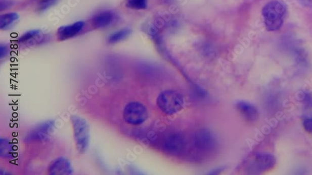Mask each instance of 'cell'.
Instances as JSON below:
<instances>
[{
	"label": "cell",
	"mask_w": 312,
	"mask_h": 175,
	"mask_svg": "<svg viewBox=\"0 0 312 175\" xmlns=\"http://www.w3.org/2000/svg\"><path fill=\"white\" fill-rule=\"evenodd\" d=\"M286 7L282 2L274 0L263 7L262 15L268 31L279 30L283 25Z\"/></svg>",
	"instance_id": "1"
},
{
	"label": "cell",
	"mask_w": 312,
	"mask_h": 175,
	"mask_svg": "<svg viewBox=\"0 0 312 175\" xmlns=\"http://www.w3.org/2000/svg\"><path fill=\"white\" fill-rule=\"evenodd\" d=\"M71 121L73 129L74 139L77 150L84 153L89 147L90 131L89 125L84 119L78 115L71 116Z\"/></svg>",
	"instance_id": "2"
},
{
	"label": "cell",
	"mask_w": 312,
	"mask_h": 175,
	"mask_svg": "<svg viewBox=\"0 0 312 175\" xmlns=\"http://www.w3.org/2000/svg\"><path fill=\"white\" fill-rule=\"evenodd\" d=\"M185 100L182 95L174 91H165L159 95L157 104L167 115H174L183 109Z\"/></svg>",
	"instance_id": "3"
},
{
	"label": "cell",
	"mask_w": 312,
	"mask_h": 175,
	"mask_svg": "<svg viewBox=\"0 0 312 175\" xmlns=\"http://www.w3.org/2000/svg\"><path fill=\"white\" fill-rule=\"evenodd\" d=\"M148 116L145 106L140 102H132L125 106L123 118L126 123L132 126H139L145 123Z\"/></svg>",
	"instance_id": "4"
},
{
	"label": "cell",
	"mask_w": 312,
	"mask_h": 175,
	"mask_svg": "<svg viewBox=\"0 0 312 175\" xmlns=\"http://www.w3.org/2000/svg\"><path fill=\"white\" fill-rule=\"evenodd\" d=\"M276 164V159L274 155L269 153H258L250 160L247 169L250 173L260 174L273 168Z\"/></svg>",
	"instance_id": "5"
},
{
	"label": "cell",
	"mask_w": 312,
	"mask_h": 175,
	"mask_svg": "<svg viewBox=\"0 0 312 175\" xmlns=\"http://www.w3.org/2000/svg\"><path fill=\"white\" fill-rule=\"evenodd\" d=\"M55 131V121L49 120L38 125L25 138V142H44L49 140Z\"/></svg>",
	"instance_id": "6"
},
{
	"label": "cell",
	"mask_w": 312,
	"mask_h": 175,
	"mask_svg": "<svg viewBox=\"0 0 312 175\" xmlns=\"http://www.w3.org/2000/svg\"><path fill=\"white\" fill-rule=\"evenodd\" d=\"M117 15L113 10H103L95 15L92 20V24L95 29L100 30L109 27L116 22Z\"/></svg>",
	"instance_id": "7"
},
{
	"label": "cell",
	"mask_w": 312,
	"mask_h": 175,
	"mask_svg": "<svg viewBox=\"0 0 312 175\" xmlns=\"http://www.w3.org/2000/svg\"><path fill=\"white\" fill-rule=\"evenodd\" d=\"M85 23L82 21H76L71 25L61 26L57 30V36L59 41H63L73 38L83 30Z\"/></svg>",
	"instance_id": "8"
},
{
	"label": "cell",
	"mask_w": 312,
	"mask_h": 175,
	"mask_svg": "<svg viewBox=\"0 0 312 175\" xmlns=\"http://www.w3.org/2000/svg\"><path fill=\"white\" fill-rule=\"evenodd\" d=\"M193 141L196 148L201 150L212 149L215 145L214 135L205 130L197 132L194 135Z\"/></svg>",
	"instance_id": "9"
},
{
	"label": "cell",
	"mask_w": 312,
	"mask_h": 175,
	"mask_svg": "<svg viewBox=\"0 0 312 175\" xmlns=\"http://www.w3.org/2000/svg\"><path fill=\"white\" fill-rule=\"evenodd\" d=\"M70 161L65 157H59L52 161L49 167V173L53 175H66L73 173Z\"/></svg>",
	"instance_id": "10"
},
{
	"label": "cell",
	"mask_w": 312,
	"mask_h": 175,
	"mask_svg": "<svg viewBox=\"0 0 312 175\" xmlns=\"http://www.w3.org/2000/svg\"><path fill=\"white\" fill-rule=\"evenodd\" d=\"M185 140L182 135L178 134L170 135L164 143V148L167 152L177 155L185 149Z\"/></svg>",
	"instance_id": "11"
},
{
	"label": "cell",
	"mask_w": 312,
	"mask_h": 175,
	"mask_svg": "<svg viewBox=\"0 0 312 175\" xmlns=\"http://www.w3.org/2000/svg\"><path fill=\"white\" fill-rule=\"evenodd\" d=\"M236 105L237 110L246 120L251 122L257 120L258 116V110L252 103L239 101Z\"/></svg>",
	"instance_id": "12"
},
{
	"label": "cell",
	"mask_w": 312,
	"mask_h": 175,
	"mask_svg": "<svg viewBox=\"0 0 312 175\" xmlns=\"http://www.w3.org/2000/svg\"><path fill=\"white\" fill-rule=\"evenodd\" d=\"M43 39V34L39 30H33L26 32L18 39L20 44L33 45L38 43Z\"/></svg>",
	"instance_id": "13"
},
{
	"label": "cell",
	"mask_w": 312,
	"mask_h": 175,
	"mask_svg": "<svg viewBox=\"0 0 312 175\" xmlns=\"http://www.w3.org/2000/svg\"><path fill=\"white\" fill-rule=\"evenodd\" d=\"M20 16L16 12H11L2 15L0 17V28L2 30H9L19 20Z\"/></svg>",
	"instance_id": "14"
},
{
	"label": "cell",
	"mask_w": 312,
	"mask_h": 175,
	"mask_svg": "<svg viewBox=\"0 0 312 175\" xmlns=\"http://www.w3.org/2000/svg\"><path fill=\"white\" fill-rule=\"evenodd\" d=\"M131 33V30L129 28H123L119 31L114 32L109 36L108 42L110 44H114L121 42L126 39Z\"/></svg>",
	"instance_id": "15"
},
{
	"label": "cell",
	"mask_w": 312,
	"mask_h": 175,
	"mask_svg": "<svg viewBox=\"0 0 312 175\" xmlns=\"http://www.w3.org/2000/svg\"><path fill=\"white\" fill-rule=\"evenodd\" d=\"M13 154V148L12 143L7 139L2 138L0 139V155L2 158H12Z\"/></svg>",
	"instance_id": "16"
},
{
	"label": "cell",
	"mask_w": 312,
	"mask_h": 175,
	"mask_svg": "<svg viewBox=\"0 0 312 175\" xmlns=\"http://www.w3.org/2000/svg\"><path fill=\"white\" fill-rule=\"evenodd\" d=\"M147 1L148 0H126V6L132 10H145L147 8Z\"/></svg>",
	"instance_id": "17"
},
{
	"label": "cell",
	"mask_w": 312,
	"mask_h": 175,
	"mask_svg": "<svg viewBox=\"0 0 312 175\" xmlns=\"http://www.w3.org/2000/svg\"><path fill=\"white\" fill-rule=\"evenodd\" d=\"M14 4L15 2L13 0H2L0 9H1V11L6 10L12 7Z\"/></svg>",
	"instance_id": "18"
},
{
	"label": "cell",
	"mask_w": 312,
	"mask_h": 175,
	"mask_svg": "<svg viewBox=\"0 0 312 175\" xmlns=\"http://www.w3.org/2000/svg\"><path fill=\"white\" fill-rule=\"evenodd\" d=\"M303 125L305 131L312 135V119H305L303 121Z\"/></svg>",
	"instance_id": "19"
},
{
	"label": "cell",
	"mask_w": 312,
	"mask_h": 175,
	"mask_svg": "<svg viewBox=\"0 0 312 175\" xmlns=\"http://www.w3.org/2000/svg\"><path fill=\"white\" fill-rule=\"evenodd\" d=\"M9 48L6 44H2L0 46V57L1 59H4L9 54Z\"/></svg>",
	"instance_id": "20"
},
{
	"label": "cell",
	"mask_w": 312,
	"mask_h": 175,
	"mask_svg": "<svg viewBox=\"0 0 312 175\" xmlns=\"http://www.w3.org/2000/svg\"><path fill=\"white\" fill-rule=\"evenodd\" d=\"M55 1L56 0H44L40 5V10H44L49 9L51 6H52L55 4Z\"/></svg>",
	"instance_id": "21"
},
{
	"label": "cell",
	"mask_w": 312,
	"mask_h": 175,
	"mask_svg": "<svg viewBox=\"0 0 312 175\" xmlns=\"http://www.w3.org/2000/svg\"><path fill=\"white\" fill-rule=\"evenodd\" d=\"M297 1L303 7L312 8V0H297Z\"/></svg>",
	"instance_id": "22"
}]
</instances>
